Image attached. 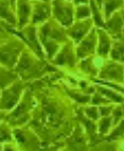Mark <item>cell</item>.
Returning <instances> with one entry per match:
<instances>
[{
  "label": "cell",
  "instance_id": "obj_24",
  "mask_svg": "<svg viewBox=\"0 0 124 151\" xmlns=\"http://www.w3.org/2000/svg\"><path fill=\"white\" fill-rule=\"evenodd\" d=\"M113 127V118L111 115L109 116H101L100 120L98 122V132L99 134L104 136L107 135Z\"/></svg>",
  "mask_w": 124,
  "mask_h": 151
},
{
  "label": "cell",
  "instance_id": "obj_25",
  "mask_svg": "<svg viewBox=\"0 0 124 151\" xmlns=\"http://www.w3.org/2000/svg\"><path fill=\"white\" fill-rule=\"evenodd\" d=\"M124 136V119H121L117 124H115L111 131H109V133L106 136V139L109 142L113 140L120 139L121 137Z\"/></svg>",
  "mask_w": 124,
  "mask_h": 151
},
{
  "label": "cell",
  "instance_id": "obj_34",
  "mask_svg": "<svg viewBox=\"0 0 124 151\" xmlns=\"http://www.w3.org/2000/svg\"><path fill=\"white\" fill-rule=\"evenodd\" d=\"M120 13H121V15H122V17H123V19H124V6L123 8L120 10Z\"/></svg>",
  "mask_w": 124,
  "mask_h": 151
},
{
  "label": "cell",
  "instance_id": "obj_33",
  "mask_svg": "<svg viewBox=\"0 0 124 151\" xmlns=\"http://www.w3.org/2000/svg\"><path fill=\"white\" fill-rule=\"evenodd\" d=\"M8 1H9V2H10V3H11L12 6H13V8L16 9V1H17V0H8Z\"/></svg>",
  "mask_w": 124,
  "mask_h": 151
},
{
  "label": "cell",
  "instance_id": "obj_20",
  "mask_svg": "<svg viewBox=\"0 0 124 151\" xmlns=\"http://www.w3.org/2000/svg\"><path fill=\"white\" fill-rule=\"evenodd\" d=\"M78 68H80L84 73H86V75L90 76V77H97L98 73H99V70H100L95 66L92 55L91 57H87V58H84V59L80 60Z\"/></svg>",
  "mask_w": 124,
  "mask_h": 151
},
{
  "label": "cell",
  "instance_id": "obj_12",
  "mask_svg": "<svg viewBox=\"0 0 124 151\" xmlns=\"http://www.w3.org/2000/svg\"><path fill=\"white\" fill-rule=\"evenodd\" d=\"M52 14L51 1L32 0V16L31 24H39L47 22Z\"/></svg>",
  "mask_w": 124,
  "mask_h": 151
},
{
  "label": "cell",
  "instance_id": "obj_30",
  "mask_svg": "<svg viewBox=\"0 0 124 151\" xmlns=\"http://www.w3.org/2000/svg\"><path fill=\"white\" fill-rule=\"evenodd\" d=\"M113 109V103L100 105V108H99L100 116H109V115H111Z\"/></svg>",
  "mask_w": 124,
  "mask_h": 151
},
{
  "label": "cell",
  "instance_id": "obj_14",
  "mask_svg": "<svg viewBox=\"0 0 124 151\" xmlns=\"http://www.w3.org/2000/svg\"><path fill=\"white\" fill-rule=\"evenodd\" d=\"M104 29L110 34L111 37H117L119 35L123 34L124 30V19L122 17L120 10L113 13L107 19H105Z\"/></svg>",
  "mask_w": 124,
  "mask_h": 151
},
{
  "label": "cell",
  "instance_id": "obj_28",
  "mask_svg": "<svg viewBox=\"0 0 124 151\" xmlns=\"http://www.w3.org/2000/svg\"><path fill=\"white\" fill-rule=\"evenodd\" d=\"M124 117V109L122 106V104H119L113 106V112H111V118H113V127L115 124H118L121 119H123Z\"/></svg>",
  "mask_w": 124,
  "mask_h": 151
},
{
  "label": "cell",
  "instance_id": "obj_36",
  "mask_svg": "<svg viewBox=\"0 0 124 151\" xmlns=\"http://www.w3.org/2000/svg\"><path fill=\"white\" fill-rule=\"evenodd\" d=\"M1 149H3V147H1V145H0V150H1Z\"/></svg>",
  "mask_w": 124,
  "mask_h": 151
},
{
  "label": "cell",
  "instance_id": "obj_18",
  "mask_svg": "<svg viewBox=\"0 0 124 151\" xmlns=\"http://www.w3.org/2000/svg\"><path fill=\"white\" fill-rule=\"evenodd\" d=\"M17 79H20L14 69L8 68L4 65L0 64V88H4L12 84Z\"/></svg>",
  "mask_w": 124,
  "mask_h": 151
},
{
  "label": "cell",
  "instance_id": "obj_13",
  "mask_svg": "<svg viewBox=\"0 0 124 151\" xmlns=\"http://www.w3.org/2000/svg\"><path fill=\"white\" fill-rule=\"evenodd\" d=\"M31 16H32V0H17V27L21 29L27 24H31Z\"/></svg>",
  "mask_w": 124,
  "mask_h": 151
},
{
  "label": "cell",
  "instance_id": "obj_27",
  "mask_svg": "<svg viewBox=\"0 0 124 151\" xmlns=\"http://www.w3.org/2000/svg\"><path fill=\"white\" fill-rule=\"evenodd\" d=\"M95 91L97 92L93 93V95H92L91 99H90V103L93 105H103V104H109V103H113L110 101V100L108 99V98H106L105 96L103 94H101L99 91H98L97 88H95Z\"/></svg>",
  "mask_w": 124,
  "mask_h": 151
},
{
  "label": "cell",
  "instance_id": "obj_10",
  "mask_svg": "<svg viewBox=\"0 0 124 151\" xmlns=\"http://www.w3.org/2000/svg\"><path fill=\"white\" fill-rule=\"evenodd\" d=\"M52 63L57 66H68L74 67L78 61L76 57V47L73 45L72 41H67L63 44V46L58 50L56 55L51 60Z\"/></svg>",
  "mask_w": 124,
  "mask_h": 151
},
{
  "label": "cell",
  "instance_id": "obj_4",
  "mask_svg": "<svg viewBox=\"0 0 124 151\" xmlns=\"http://www.w3.org/2000/svg\"><path fill=\"white\" fill-rule=\"evenodd\" d=\"M27 88L26 81L17 79L9 86L4 87L0 95V111H11L20 101Z\"/></svg>",
  "mask_w": 124,
  "mask_h": 151
},
{
  "label": "cell",
  "instance_id": "obj_29",
  "mask_svg": "<svg viewBox=\"0 0 124 151\" xmlns=\"http://www.w3.org/2000/svg\"><path fill=\"white\" fill-rule=\"evenodd\" d=\"M84 114H85L87 117H89L90 119L95 120V122H98V120H99V117H100L99 108H97V105H93V104L84 109Z\"/></svg>",
  "mask_w": 124,
  "mask_h": 151
},
{
  "label": "cell",
  "instance_id": "obj_17",
  "mask_svg": "<svg viewBox=\"0 0 124 151\" xmlns=\"http://www.w3.org/2000/svg\"><path fill=\"white\" fill-rule=\"evenodd\" d=\"M109 58L113 61L124 63V33L113 38Z\"/></svg>",
  "mask_w": 124,
  "mask_h": 151
},
{
  "label": "cell",
  "instance_id": "obj_31",
  "mask_svg": "<svg viewBox=\"0 0 124 151\" xmlns=\"http://www.w3.org/2000/svg\"><path fill=\"white\" fill-rule=\"evenodd\" d=\"M72 2L74 6H78V4H88L90 2V0H72Z\"/></svg>",
  "mask_w": 124,
  "mask_h": 151
},
{
  "label": "cell",
  "instance_id": "obj_15",
  "mask_svg": "<svg viewBox=\"0 0 124 151\" xmlns=\"http://www.w3.org/2000/svg\"><path fill=\"white\" fill-rule=\"evenodd\" d=\"M98 32V46L95 53L100 58L107 59L109 57L111 44H113V37L110 34L106 31L104 28H97Z\"/></svg>",
  "mask_w": 124,
  "mask_h": 151
},
{
  "label": "cell",
  "instance_id": "obj_37",
  "mask_svg": "<svg viewBox=\"0 0 124 151\" xmlns=\"http://www.w3.org/2000/svg\"><path fill=\"white\" fill-rule=\"evenodd\" d=\"M43 1H52V0H43Z\"/></svg>",
  "mask_w": 124,
  "mask_h": 151
},
{
  "label": "cell",
  "instance_id": "obj_7",
  "mask_svg": "<svg viewBox=\"0 0 124 151\" xmlns=\"http://www.w3.org/2000/svg\"><path fill=\"white\" fill-rule=\"evenodd\" d=\"M98 77L101 80L110 82L121 83L124 81V66L121 62L113 61V60H106L103 64L102 68L99 70Z\"/></svg>",
  "mask_w": 124,
  "mask_h": 151
},
{
  "label": "cell",
  "instance_id": "obj_8",
  "mask_svg": "<svg viewBox=\"0 0 124 151\" xmlns=\"http://www.w3.org/2000/svg\"><path fill=\"white\" fill-rule=\"evenodd\" d=\"M19 36L21 37V40L24 42L26 45L29 46V48L32 50L34 53L41 59H46V54L43 53V50L41 48V42L38 41L37 37V28L35 27V24H29L26 27L19 29Z\"/></svg>",
  "mask_w": 124,
  "mask_h": 151
},
{
  "label": "cell",
  "instance_id": "obj_19",
  "mask_svg": "<svg viewBox=\"0 0 124 151\" xmlns=\"http://www.w3.org/2000/svg\"><path fill=\"white\" fill-rule=\"evenodd\" d=\"M124 6V0H103L102 2V13L103 16L107 19L111 14L121 10Z\"/></svg>",
  "mask_w": 124,
  "mask_h": 151
},
{
  "label": "cell",
  "instance_id": "obj_9",
  "mask_svg": "<svg viewBox=\"0 0 124 151\" xmlns=\"http://www.w3.org/2000/svg\"><path fill=\"white\" fill-rule=\"evenodd\" d=\"M97 46H98V32L97 27H93L88 34L78 42L76 47V52L78 60L84 59L87 57L95 55L97 52Z\"/></svg>",
  "mask_w": 124,
  "mask_h": 151
},
{
  "label": "cell",
  "instance_id": "obj_11",
  "mask_svg": "<svg viewBox=\"0 0 124 151\" xmlns=\"http://www.w3.org/2000/svg\"><path fill=\"white\" fill-rule=\"evenodd\" d=\"M93 20L90 17L85 19H74L70 27L66 28V32L73 43L78 44L88 34L89 31L93 28Z\"/></svg>",
  "mask_w": 124,
  "mask_h": 151
},
{
  "label": "cell",
  "instance_id": "obj_21",
  "mask_svg": "<svg viewBox=\"0 0 124 151\" xmlns=\"http://www.w3.org/2000/svg\"><path fill=\"white\" fill-rule=\"evenodd\" d=\"M89 6L91 8V15H92V20L93 24L97 28H104L105 26V20L103 18V13L102 9L98 6V3L95 0H90Z\"/></svg>",
  "mask_w": 124,
  "mask_h": 151
},
{
  "label": "cell",
  "instance_id": "obj_1",
  "mask_svg": "<svg viewBox=\"0 0 124 151\" xmlns=\"http://www.w3.org/2000/svg\"><path fill=\"white\" fill-rule=\"evenodd\" d=\"M37 34L41 44L45 48V54L48 60L51 61L62 47L63 43L68 41V35L66 28H64L55 19L49 18L47 22H43Z\"/></svg>",
  "mask_w": 124,
  "mask_h": 151
},
{
  "label": "cell",
  "instance_id": "obj_23",
  "mask_svg": "<svg viewBox=\"0 0 124 151\" xmlns=\"http://www.w3.org/2000/svg\"><path fill=\"white\" fill-rule=\"evenodd\" d=\"M95 88H97L98 91L101 93V94L104 95L106 98H108L111 102H115V103L124 102V97H123V96H122V95H120V94H118V93H116V92H113V91H111V89L106 88V87L102 86V85H97V87H95Z\"/></svg>",
  "mask_w": 124,
  "mask_h": 151
},
{
  "label": "cell",
  "instance_id": "obj_35",
  "mask_svg": "<svg viewBox=\"0 0 124 151\" xmlns=\"http://www.w3.org/2000/svg\"><path fill=\"white\" fill-rule=\"evenodd\" d=\"M3 115H4V114H2V113H0V117H1V116H3Z\"/></svg>",
  "mask_w": 124,
  "mask_h": 151
},
{
  "label": "cell",
  "instance_id": "obj_40",
  "mask_svg": "<svg viewBox=\"0 0 124 151\" xmlns=\"http://www.w3.org/2000/svg\"><path fill=\"white\" fill-rule=\"evenodd\" d=\"M123 33H124V30H123Z\"/></svg>",
  "mask_w": 124,
  "mask_h": 151
},
{
  "label": "cell",
  "instance_id": "obj_39",
  "mask_svg": "<svg viewBox=\"0 0 124 151\" xmlns=\"http://www.w3.org/2000/svg\"><path fill=\"white\" fill-rule=\"evenodd\" d=\"M122 106H123V109H124V103H123V104H122Z\"/></svg>",
  "mask_w": 124,
  "mask_h": 151
},
{
  "label": "cell",
  "instance_id": "obj_38",
  "mask_svg": "<svg viewBox=\"0 0 124 151\" xmlns=\"http://www.w3.org/2000/svg\"><path fill=\"white\" fill-rule=\"evenodd\" d=\"M0 95H1V88H0Z\"/></svg>",
  "mask_w": 124,
  "mask_h": 151
},
{
  "label": "cell",
  "instance_id": "obj_6",
  "mask_svg": "<svg viewBox=\"0 0 124 151\" xmlns=\"http://www.w3.org/2000/svg\"><path fill=\"white\" fill-rule=\"evenodd\" d=\"M52 15L53 18L64 28L70 27L74 22V8L71 0H52Z\"/></svg>",
  "mask_w": 124,
  "mask_h": 151
},
{
  "label": "cell",
  "instance_id": "obj_2",
  "mask_svg": "<svg viewBox=\"0 0 124 151\" xmlns=\"http://www.w3.org/2000/svg\"><path fill=\"white\" fill-rule=\"evenodd\" d=\"M48 70L50 69L45 60L38 58L31 49L27 50L26 48L22 50L18 62L14 67V71L26 82L41 78Z\"/></svg>",
  "mask_w": 124,
  "mask_h": 151
},
{
  "label": "cell",
  "instance_id": "obj_5",
  "mask_svg": "<svg viewBox=\"0 0 124 151\" xmlns=\"http://www.w3.org/2000/svg\"><path fill=\"white\" fill-rule=\"evenodd\" d=\"M24 49V42L12 34V38L8 43L0 44V64L14 69Z\"/></svg>",
  "mask_w": 124,
  "mask_h": 151
},
{
  "label": "cell",
  "instance_id": "obj_3",
  "mask_svg": "<svg viewBox=\"0 0 124 151\" xmlns=\"http://www.w3.org/2000/svg\"><path fill=\"white\" fill-rule=\"evenodd\" d=\"M35 102L33 100V96L29 89L26 88V92L22 95L20 102L17 103V105L14 108L12 113L6 115V120L10 124V126H22L29 120V113L32 110Z\"/></svg>",
  "mask_w": 124,
  "mask_h": 151
},
{
  "label": "cell",
  "instance_id": "obj_32",
  "mask_svg": "<svg viewBox=\"0 0 124 151\" xmlns=\"http://www.w3.org/2000/svg\"><path fill=\"white\" fill-rule=\"evenodd\" d=\"M4 22H0V31H4V30H6V28L4 27Z\"/></svg>",
  "mask_w": 124,
  "mask_h": 151
},
{
  "label": "cell",
  "instance_id": "obj_16",
  "mask_svg": "<svg viewBox=\"0 0 124 151\" xmlns=\"http://www.w3.org/2000/svg\"><path fill=\"white\" fill-rule=\"evenodd\" d=\"M0 19L8 22L10 26L17 27L16 9L13 8L8 0H0Z\"/></svg>",
  "mask_w": 124,
  "mask_h": 151
},
{
  "label": "cell",
  "instance_id": "obj_22",
  "mask_svg": "<svg viewBox=\"0 0 124 151\" xmlns=\"http://www.w3.org/2000/svg\"><path fill=\"white\" fill-rule=\"evenodd\" d=\"M6 115L0 117V142L2 143H8V142H12L13 140V131L10 128V124L8 122H3V117Z\"/></svg>",
  "mask_w": 124,
  "mask_h": 151
},
{
  "label": "cell",
  "instance_id": "obj_26",
  "mask_svg": "<svg viewBox=\"0 0 124 151\" xmlns=\"http://www.w3.org/2000/svg\"><path fill=\"white\" fill-rule=\"evenodd\" d=\"M91 16V8L89 4H78L74 8V18L85 19Z\"/></svg>",
  "mask_w": 124,
  "mask_h": 151
}]
</instances>
